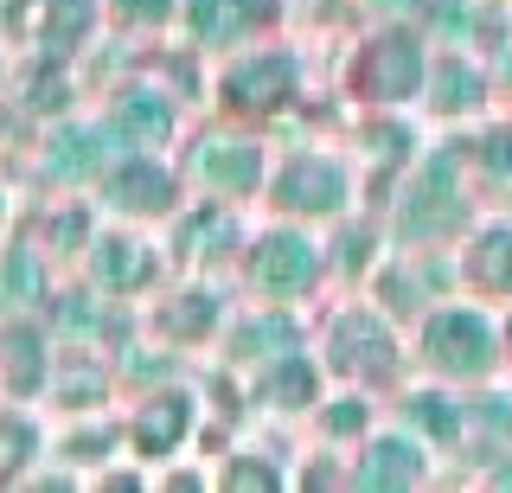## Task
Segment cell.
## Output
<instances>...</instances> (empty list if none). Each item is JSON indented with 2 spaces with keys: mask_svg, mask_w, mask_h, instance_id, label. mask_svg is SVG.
<instances>
[{
  "mask_svg": "<svg viewBox=\"0 0 512 493\" xmlns=\"http://www.w3.org/2000/svg\"><path fill=\"white\" fill-rule=\"evenodd\" d=\"M256 276H263L269 289H295V282H308V276H314L308 244H295V237H276V244L256 257Z\"/></svg>",
  "mask_w": 512,
  "mask_h": 493,
  "instance_id": "cell-2",
  "label": "cell"
},
{
  "mask_svg": "<svg viewBox=\"0 0 512 493\" xmlns=\"http://www.w3.org/2000/svg\"><path fill=\"white\" fill-rule=\"evenodd\" d=\"M487 327L474 321V314H448V321L429 333V353H436V365H448V372H487Z\"/></svg>",
  "mask_w": 512,
  "mask_h": 493,
  "instance_id": "cell-1",
  "label": "cell"
}]
</instances>
